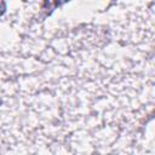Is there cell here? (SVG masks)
I'll return each mask as SVG.
<instances>
[{
  "mask_svg": "<svg viewBox=\"0 0 155 155\" xmlns=\"http://www.w3.org/2000/svg\"><path fill=\"white\" fill-rule=\"evenodd\" d=\"M5 8H6V4L5 2H0V15H2L5 12Z\"/></svg>",
  "mask_w": 155,
  "mask_h": 155,
  "instance_id": "6da1fadb",
  "label": "cell"
}]
</instances>
